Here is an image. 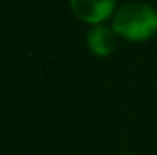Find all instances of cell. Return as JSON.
<instances>
[{"label":"cell","mask_w":157,"mask_h":155,"mask_svg":"<svg viewBox=\"0 0 157 155\" xmlns=\"http://www.w3.org/2000/svg\"><path fill=\"white\" fill-rule=\"evenodd\" d=\"M112 28L126 40H146L157 31V11L146 2H126L115 9Z\"/></svg>","instance_id":"6da1fadb"},{"label":"cell","mask_w":157,"mask_h":155,"mask_svg":"<svg viewBox=\"0 0 157 155\" xmlns=\"http://www.w3.org/2000/svg\"><path fill=\"white\" fill-rule=\"evenodd\" d=\"M70 6L80 20L95 26L113 13L115 0H70Z\"/></svg>","instance_id":"7a4b0ae2"},{"label":"cell","mask_w":157,"mask_h":155,"mask_svg":"<svg viewBox=\"0 0 157 155\" xmlns=\"http://www.w3.org/2000/svg\"><path fill=\"white\" fill-rule=\"evenodd\" d=\"M88 47L97 57H108L115 49V31L113 28H108L104 24H95L88 31Z\"/></svg>","instance_id":"3957f363"}]
</instances>
